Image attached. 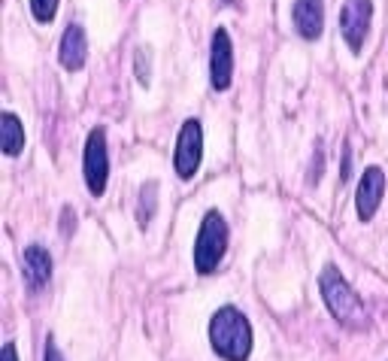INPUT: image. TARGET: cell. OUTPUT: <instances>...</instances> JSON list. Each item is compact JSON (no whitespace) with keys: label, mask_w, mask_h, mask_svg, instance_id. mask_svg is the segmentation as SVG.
<instances>
[{"label":"cell","mask_w":388,"mask_h":361,"mask_svg":"<svg viewBox=\"0 0 388 361\" xmlns=\"http://www.w3.org/2000/svg\"><path fill=\"white\" fill-rule=\"evenodd\" d=\"M58 61L64 70L76 73L83 70L88 61V37H85V27L83 25H67L64 34H61V43H58Z\"/></svg>","instance_id":"9c48e42d"},{"label":"cell","mask_w":388,"mask_h":361,"mask_svg":"<svg viewBox=\"0 0 388 361\" xmlns=\"http://www.w3.org/2000/svg\"><path fill=\"white\" fill-rule=\"evenodd\" d=\"M73 228H76V213L70 207H61V234H73Z\"/></svg>","instance_id":"e0dca14e"},{"label":"cell","mask_w":388,"mask_h":361,"mask_svg":"<svg viewBox=\"0 0 388 361\" xmlns=\"http://www.w3.org/2000/svg\"><path fill=\"white\" fill-rule=\"evenodd\" d=\"M83 173L88 192L100 197L107 192V179H109V146H107V131L104 128H91V134L85 140V155H83Z\"/></svg>","instance_id":"277c9868"},{"label":"cell","mask_w":388,"mask_h":361,"mask_svg":"<svg viewBox=\"0 0 388 361\" xmlns=\"http://www.w3.org/2000/svg\"><path fill=\"white\" fill-rule=\"evenodd\" d=\"M43 361H64V355H61V349L55 346V340H52V337L46 340V353H43Z\"/></svg>","instance_id":"d6986e66"},{"label":"cell","mask_w":388,"mask_h":361,"mask_svg":"<svg viewBox=\"0 0 388 361\" xmlns=\"http://www.w3.org/2000/svg\"><path fill=\"white\" fill-rule=\"evenodd\" d=\"M158 213V183L155 179H149V183H143L140 188V200H137V225L146 231L152 225V219Z\"/></svg>","instance_id":"4fadbf2b"},{"label":"cell","mask_w":388,"mask_h":361,"mask_svg":"<svg viewBox=\"0 0 388 361\" xmlns=\"http://www.w3.org/2000/svg\"><path fill=\"white\" fill-rule=\"evenodd\" d=\"M0 146H4V155L16 158L22 155L25 149V128H22V118L16 113H4L0 116Z\"/></svg>","instance_id":"7c38bea8"},{"label":"cell","mask_w":388,"mask_h":361,"mask_svg":"<svg viewBox=\"0 0 388 361\" xmlns=\"http://www.w3.org/2000/svg\"><path fill=\"white\" fill-rule=\"evenodd\" d=\"M349 176H352V146L346 143V146H343V164H340V179L346 183V179H349Z\"/></svg>","instance_id":"ac0fdd59"},{"label":"cell","mask_w":388,"mask_h":361,"mask_svg":"<svg viewBox=\"0 0 388 361\" xmlns=\"http://www.w3.org/2000/svg\"><path fill=\"white\" fill-rule=\"evenodd\" d=\"M322 167H325V149H322V143H315V161H313V167H310V183L315 185L322 179Z\"/></svg>","instance_id":"2e32d148"},{"label":"cell","mask_w":388,"mask_h":361,"mask_svg":"<svg viewBox=\"0 0 388 361\" xmlns=\"http://www.w3.org/2000/svg\"><path fill=\"white\" fill-rule=\"evenodd\" d=\"M382 197H385V170L370 164L361 173L358 195H355V209H358L361 222H370V219L376 216V209L382 207Z\"/></svg>","instance_id":"ba28073f"},{"label":"cell","mask_w":388,"mask_h":361,"mask_svg":"<svg viewBox=\"0 0 388 361\" xmlns=\"http://www.w3.org/2000/svg\"><path fill=\"white\" fill-rule=\"evenodd\" d=\"M370 18H373V4L370 0H346L340 9V34L346 39V46L355 55L361 52L367 31H370Z\"/></svg>","instance_id":"8992f818"},{"label":"cell","mask_w":388,"mask_h":361,"mask_svg":"<svg viewBox=\"0 0 388 361\" xmlns=\"http://www.w3.org/2000/svg\"><path fill=\"white\" fill-rule=\"evenodd\" d=\"M25 279H28L30 292L46 288L49 279H52V255H49L43 246H37V243L25 249Z\"/></svg>","instance_id":"8fae6325"},{"label":"cell","mask_w":388,"mask_h":361,"mask_svg":"<svg viewBox=\"0 0 388 361\" xmlns=\"http://www.w3.org/2000/svg\"><path fill=\"white\" fill-rule=\"evenodd\" d=\"M222 4H234V0H222Z\"/></svg>","instance_id":"44dd1931"},{"label":"cell","mask_w":388,"mask_h":361,"mask_svg":"<svg viewBox=\"0 0 388 361\" xmlns=\"http://www.w3.org/2000/svg\"><path fill=\"white\" fill-rule=\"evenodd\" d=\"M210 346L222 361H249L252 325L237 307H222L210 319Z\"/></svg>","instance_id":"7a4b0ae2"},{"label":"cell","mask_w":388,"mask_h":361,"mask_svg":"<svg viewBox=\"0 0 388 361\" xmlns=\"http://www.w3.org/2000/svg\"><path fill=\"white\" fill-rule=\"evenodd\" d=\"M200 158H203V128L198 118H188L179 128L176 137V152H173V170L182 183L194 179V173L200 170Z\"/></svg>","instance_id":"5b68a950"},{"label":"cell","mask_w":388,"mask_h":361,"mask_svg":"<svg viewBox=\"0 0 388 361\" xmlns=\"http://www.w3.org/2000/svg\"><path fill=\"white\" fill-rule=\"evenodd\" d=\"M149 70H152V55H149L146 46H140L137 55H134V73H137V82L140 85H149V79H152Z\"/></svg>","instance_id":"5bb4252c"},{"label":"cell","mask_w":388,"mask_h":361,"mask_svg":"<svg viewBox=\"0 0 388 361\" xmlns=\"http://www.w3.org/2000/svg\"><path fill=\"white\" fill-rule=\"evenodd\" d=\"M224 252H228V222L222 219L219 209H210L198 228V240H194V267H198V274H216Z\"/></svg>","instance_id":"3957f363"},{"label":"cell","mask_w":388,"mask_h":361,"mask_svg":"<svg viewBox=\"0 0 388 361\" xmlns=\"http://www.w3.org/2000/svg\"><path fill=\"white\" fill-rule=\"evenodd\" d=\"M319 292H322V300H325V307H328V313L343 328L367 331V325H370V316H367L364 300L358 298V292H355L349 283H346V276L340 274V267H337V264H325L322 267Z\"/></svg>","instance_id":"6da1fadb"},{"label":"cell","mask_w":388,"mask_h":361,"mask_svg":"<svg viewBox=\"0 0 388 361\" xmlns=\"http://www.w3.org/2000/svg\"><path fill=\"white\" fill-rule=\"evenodd\" d=\"M291 22L303 39H319L325 31V4L322 0H294Z\"/></svg>","instance_id":"30bf717a"},{"label":"cell","mask_w":388,"mask_h":361,"mask_svg":"<svg viewBox=\"0 0 388 361\" xmlns=\"http://www.w3.org/2000/svg\"><path fill=\"white\" fill-rule=\"evenodd\" d=\"M231 82H234V43L224 27H216L210 43V85L216 92H228Z\"/></svg>","instance_id":"52a82bcc"},{"label":"cell","mask_w":388,"mask_h":361,"mask_svg":"<svg viewBox=\"0 0 388 361\" xmlns=\"http://www.w3.org/2000/svg\"><path fill=\"white\" fill-rule=\"evenodd\" d=\"M0 361H18V353L13 343H4V349H0Z\"/></svg>","instance_id":"ffe728a7"},{"label":"cell","mask_w":388,"mask_h":361,"mask_svg":"<svg viewBox=\"0 0 388 361\" xmlns=\"http://www.w3.org/2000/svg\"><path fill=\"white\" fill-rule=\"evenodd\" d=\"M30 13L40 25H49L58 13V0H30Z\"/></svg>","instance_id":"9a60e30c"}]
</instances>
